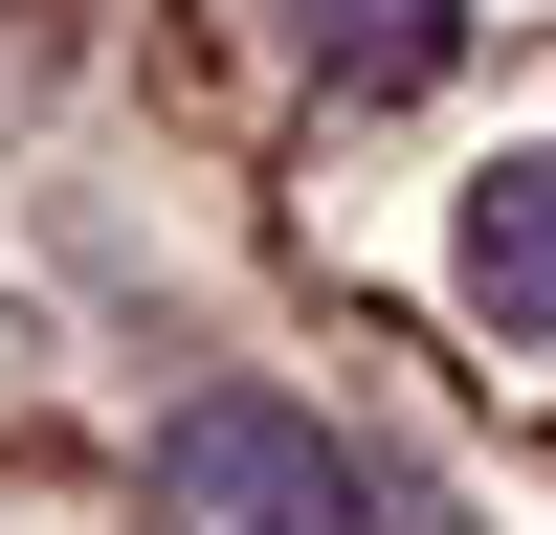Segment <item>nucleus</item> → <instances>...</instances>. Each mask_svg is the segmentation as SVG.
<instances>
[{
	"mask_svg": "<svg viewBox=\"0 0 556 535\" xmlns=\"http://www.w3.org/2000/svg\"><path fill=\"white\" fill-rule=\"evenodd\" d=\"M156 513L178 535H468L379 424H334V401H290V380H201L178 401L156 424Z\"/></svg>",
	"mask_w": 556,
	"mask_h": 535,
	"instance_id": "1",
	"label": "nucleus"
},
{
	"mask_svg": "<svg viewBox=\"0 0 556 535\" xmlns=\"http://www.w3.org/2000/svg\"><path fill=\"white\" fill-rule=\"evenodd\" d=\"M445 312H468L513 380H556V134H513V157L445 178Z\"/></svg>",
	"mask_w": 556,
	"mask_h": 535,
	"instance_id": "2",
	"label": "nucleus"
},
{
	"mask_svg": "<svg viewBox=\"0 0 556 535\" xmlns=\"http://www.w3.org/2000/svg\"><path fill=\"white\" fill-rule=\"evenodd\" d=\"M267 45H290L334 112H401V89L468 67V0H267Z\"/></svg>",
	"mask_w": 556,
	"mask_h": 535,
	"instance_id": "3",
	"label": "nucleus"
}]
</instances>
